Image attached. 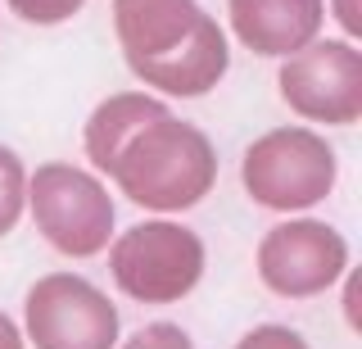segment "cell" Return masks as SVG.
<instances>
[{
	"label": "cell",
	"instance_id": "cell-18",
	"mask_svg": "<svg viewBox=\"0 0 362 349\" xmlns=\"http://www.w3.org/2000/svg\"><path fill=\"white\" fill-rule=\"evenodd\" d=\"M0 349H23V331L0 313Z\"/></svg>",
	"mask_w": 362,
	"mask_h": 349
},
{
	"label": "cell",
	"instance_id": "cell-14",
	"mask_svg": "<svg viewBox=\"0 0 362 349\" xmlns=\"http://www.w3.org/2000/svg\"><path fill=\"white\" fill-rule=\"evenodd\" d=\"M122 349H195V341H190L177 322H154V326H145V331H136Z\"/></svg>",
	"mask_w": 362,
	"mask_h": 349
},
{
	"label": "cell",
	"instance_id": "cell-2",
	"mask_svg": "<svg viewBox=\"0 0 362 349\" xmlns=\"http://www.w3.org/2000/svg\"><path fill=\"white\" fill-rule=\"evenodd\" d=\"M335 150L308 127H276L245 150V190L254 205L276 213H299L322 205L335 190Z\"/></svg>",
	"mask_w": 362,
	"mask_h": 349
},
{
	"label": "cell",
	"instance_id": "cell-16",
	"mask_svg": "<svg viewBox=\"0 0 362 349\" xmlns=\"http://www.w3.org/2000/svg\"><path fill=\"white\" fill-rule=\"evenodd\" d=\"M331 9L349 37H362V0H331Z\"/></svg>",
	"mask_w": 362,
	"mask_h": 349
},
{
	"label": "cell",
	"instance_id": "cell-13",
	"mask_svg": "<svg viewBox=\"0 0 362 349\" xmlns=\"http://www.w3.org/2000/svg\"><path fill=\"white\" fill-rule=\"evenodd\" d=\"M9 9L23 18V23H37V28H50V23H64L73 18L86 0H5Z\"/></svg>",
	"mask_w": 362,
	"mask_h": 349
},
{
	"label": "cell",
	"instance_id": "cell-7",
	"mask_svg": "<svg viewBox=\"0 0 362 349\" xmlns=\"http://www.w3.org/2000/svg\"><path fill=\"white\" fill-rule=\"evenodd\" d=\"M349 268V245L331 222L294 218L276 222L258 245V277L272 295L308 299L331 290Z\"/></svg>",
	"mask_w": 362,
	"mask_h": 349
},
{
	"label": "cell",
	"instance_id": "cell-6",
	"mask_svg": "<svg viewBox=\"0 0 362 349\" xmlns=\"http://www.w3.org/2000/svg\"><path fill=\"white\" fill-rule=\"evenodd\" d=\"M281 100L308 122H354L362 118V50L354 41H308L286 55Z\"/></svg>",
	"mask_w": 362,
	"mask_h": 349
},
{
	"label": "cell",
	"instance_id": "cell-15",
	"mask_svg": "<svg viewBox=\"0 0 362 349\" xmlns=\"http://www.w3.org/2000/svg\"><path fill=\"white\" fill-rule=\"evenodd\" d=\"M235 349H308V341H303L299 331H290V326H281V322H267V326H258V331H249Z\"/></svg>",
	"mask_w": 362,
	"mask_h": 349
},
{
	"label": "cell",
	"instance_id": "cell-17",
	"mask_svg": "<svg viewBox=\"0 0 362 349\" xmlns=\"http://www.w3.org/2000/svg\"><path fill=\"white\" fill-rule=\"evenodd\" d=\"M358 299H362V273H349V281H344V313H349V322H354V331H362Z\"/></svg>",
	"mask_w": 362,
	"mask_h": 349
},
{
	"label": "cell",
	"instance_id": "cell-8",
	"mask_svg": "<svg viewBox=\"0 0 362 349\" xmlns=\"http://www.w3.org/2000/svg\"><path fill=\"white\" fill-rule=\"evenodd\" d=\"M127 64L145 86L163 96H209L231 64V46H226L218 18L199 14L195 32L181 46H173L168 55H127Z\"/></svg>",
	"mask_w": 362,
	"mask_h": 349
},
{
	"label": "cell",
	"instance_id": "cell-9",
	"mask_svg": "<svg viewBox=\"0 0 362 349\" xmlns=\"http://www.w3.org/2000/svg\"><path fill=\"white\" fill-rule=\"evenodd\" d=\"M226 14L235 41H245L254 55L286 59L317 41L326 23V0H231Z\"/></svg>",
	"mask_w": 362,
	"mask_h": 349
},
{
	"label": "cell",
	"instance_id": "cell-3",
	"mask_svg": "<svg viewBox=\"0 0 362 349\" xmlns=\"http://www.w3.org/2000/svg\"><path fill=\"white\" fill-rule=\"evenodd\" d=\"M28 209L37 231L68 258H90L113 236V200L73 164H41L28 177Z\"/></svg>",
	"mask_w": 362,
	"mask_h": 349
},
{
	"label": "cell",
	"instance_id": "cell-1",
	"mask_svg": "<svg viewBox=\"0 0 362 349\" xmlns=\"http://www.w3.org/2000/svg\"><path fill=\"white\" fill-rule=\"evenodd\" d=\"M109 177L122 186L132 205L150 213H181L199 205L218 182V150L195 122L173 114L136 127L113 154Z\"/></svg>",
	"mask_w": 362,
	"mask_h": 349
},
{
	"label": "cell",
	"instance_id": "cell-5",
	"mask_svg": "<svg viewBox=\"0 0 362 349\" xmlns=\"http://www.w3.org/2000/svg\"><path fill=\"white\" fill-rule=\"evenodd\" d=\"M23 331L37 349H113L118 309L77 273H50L28 290Z\"/></svg>",
	"mask_w": 362,
	"mask_h": 349
},
{
	"label": "cell",
	"instance_id": "cell-12",
	"mask_svg": "<svg viewBox=\"0 0 362 349\" xmlns=\"http://www.w3.org/2000/svg\"><path fill=\"white\" fill-rule=\"evenodd\" d=\"M23 209H28V173H23L18 154L9 145H0V236L18 227Z\"/></svg>",
	"mask_w": 362,
	"mask_h": 349
},
{
	"label": "cell",
	"instance_id": "cell-11",
	"mask_svg": "<svg viewBox=\"0 0 362 349\" xmlns=\"http://www.w3.org/2000/svg\"><path fill=\"white\" fill-rule=\"evenodd\" d=\"M168 105L145 91H118L109 96L105 105L95 109V114L86 118V159L90 168H100V173H109L113 168V154L122 150V141L132 137L136 127H145V122L163 118Z\"/></svg>",
	"mask_w": 362,
	"mask_h": 349
},
{
	"label": "cell",
	"instance_id": "cell-4",
	"mask_svg": "<svg viewBox=\"0 0 362 349\" xmlns=\"http://www.w3.org/2000/svg\"><path fill=\"white\" fill-rule=\"evenodd\" d=\"M113 281L141 304H173L199 286L204 241L181 222H141L109 250Z\"/></svg>",
	"mask_w": 362,
	"mask_h": 349
},
{
	"label": "cell",
	"instance_id": "cell-10",
	"mask_svg": "<svg viewBox=\"0 0 362 349\" xmlns=\"http://www.w3.org/2000/svg\"><path fill=\"white\" fill-rule=\"evenodd\" d=\"M199 14L195 0H113L122 55H168L195 32Z\"/></svg>",
	"mask_w": 362,
	"mask_h": 349
}]
</instances>
